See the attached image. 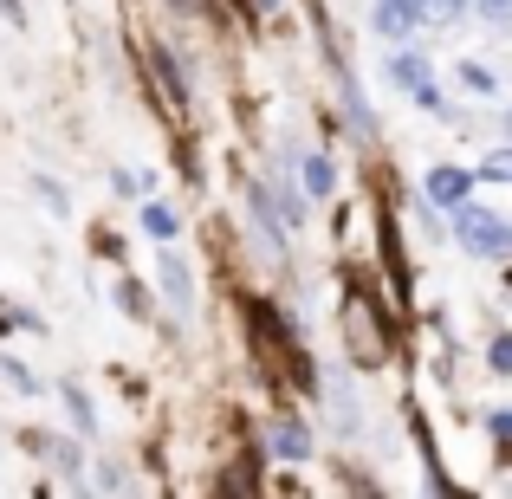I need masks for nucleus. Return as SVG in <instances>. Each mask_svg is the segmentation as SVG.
Here are the masks:
<instances>
[{
  "instance_id": "nucleus-1",
  "label": "nucleus",
  "mask_w": 512,
  "mask_h": 499,
  "mask_svg": "<svg viewBox=\"0 0 512 499\" xmlns=\"http://www.w3.org/2000/svg\"><path fill=\"white\" fill-rule=\"evenodd\" d=\"M454 214V240H461V253H474V260H512V221H500L493 208H480L474 195L461 201Z\"/></svg>"
},
{
  "instance_id": "nucleus-2",
  "label": "nucleus",
  "mask_w": 512,
  "mask_h": 499,
  "mask_svg": "<svg viewBox=\"0 0 512 499\" xmlns=\"http://www.w3.org/2000/svg\"><path fill=\"white\" fill-rule=\"evenodd\" d=\"M389 78H396L402 91H409L422 111H435V117H448V98H441V85H435V65H428V52L422 46H409L402 39V52L389 59Z\"/></svg>"
},
{
  "instance_id": "nucleus-3",
  "label": "nucleus",
  "mask_w": 512,
  "mask_h": 499,
  "mask_svg": "<svg viewBox=\"0 0 512 499\" xmlns=\"http://www.w3.org/2000/svg\"><path fill=\"white\" fill-rule=\"evenodd\" d=\"M474 182H480L474 169H461V163H435V169L422 175V195H428V208H461V201L474 195Z\"/></svg>"
},
{
  "instance_id": "nucleus-4",
  "label": "nucleus",
  "mask_w": 512,
  "mask_h": 499,
  "mask_svg": "<svg viewBox=\"0 0 512 499\" xmlns=\"http://www.w3.org/2000/svg\"><path fill=\"white\" fill-rule=\"evenodd\" d=\"M370 20H376V33H383V39H396V46H402V39L422 26V0H376Z\"/></svg>"
},
{
  "instance_id": "nucleus-5",
  "label": "nucleus",
  "mask_w": 512,
  "mask_h": 499,
  "mask_svg": "<svg viewBox=\"0 0 512 499\" xmlns=\"http://www.w3.org/2000/svg\"><path fill=\"white\" fill-rule=\"evenodd\" d=\"M156 273H163L169 305L188 318V312H195V279H188V260H182V253H163V260H156Z\"/></svg>"
},
{
  "instance_id": "nucleus-6",
  "label": "nucleus",
  "mask_w": 512,
  "mask_h": 499,
  "mask_svg": "<svg viewBox=\"0 0 512 499\" xmlns=\"http://www.w3.org/2000/svg\"><path fill=\"white\" fill-rule=\"evenodd\" d=\"M273 454L286 467H305V461H312V428H305V422H279L273 428Z\"/></svg>"
},
{
  "instance_id": "nucleus-7",
  "label": "nucleus",
  "mask_w": 512,
  "mask_h": 499,
  "mask_svg": "<svg viewBox=\"0 0 512 499\" xmlns=\"http://www.w3.org/2000/svg\"><path fill=\"white\" fill-rule=\"evenodd\" d=\"M46 461H52V474L65 480V487H85V454H78V441H46Z\"/></svg>"
},
{
  "instance_id": "nucleus-8",
  "label": "nucleus",
  "mask_w": 512,
  "mask_h": 499,
  "mask_svg": "<svg viewBox=\"0 0 512 499\" xmlns=\"http://www.w3.org/2000/svg\"><path fill=\"white\" fill-rule=\"evenodd\" d=\"M299 188H305V195H312V201H325L331 195V188H338V169H331V156H305V163H299Z\"/></svg>"
},
{
  "instance_id": "nucleus-9",
  "label": "nucleus",
  "mask_w": 512,
  "mask_h": 499,
  "mask_svg": "<svg viewBox=\"0 0 512 499\" xmlns=\"http://www.w3.org/2000/svg\"><path fill=\"white\" fill-rule=\"evenodd\" d=\"M137 221H143V234H156V240H175V234H182V214H175L169 201H143Z\"/></svg>"
},
{
  "instance_id": "nucleus-10",
  "label": "nucleus",
  "mask_w": 512,
  "mask_h": 499,
  "mask_svg": "<svg viewBox=\"0 0 512 499\" xmlns=\"http://www.w3.org/2000/svg\"><path fill=\"white\" fill-rule=\"evenodd\" d=\"M59 396H65V409H72V428H78V435H91V428H98V409H91L85 383H59Z\"/></svg>"
},
{
  "instance_id": "nucleus-11",
  "label": "nucleus",
  "mask_w": 512,
  "mask_h": 499,
  "mask_svg": "<svg viewBox=\"0 0 512 499\" xmlns=\"http://www.w3.org/2000/svg\"><path fill=\"white\" fill-rule=\"evenodd\" d=\"M467 7H474V0H422V20H428V26H454Z\"/></svg>"
},
{
  "instance_id": "nucleus-12",
  "label": "nucleus",
  "mask_w": 512,
  "mask_h": 499,
  "mask_svg": "<svg viewBox=\"0 0 512 499\" xmlns=\"http://www.w3.org/2000/svg\"><path fill=\"white\" fill-rule=\"evenodd\" d=\"M33 195L46 201V208L59 214V221H65V214H72V201H65V182H52V175H33Z\"/></svg>"
},
{
  "instance_id": "nucleus-13",
  "label": "nucleus",
  "mask_w": 512,
  "mask_h": 499,
  "mask_svg": "<svg viewBox=\"0 0 512 499\" xmlns=\"http://www.w3.org/2000/svg\"><path fill=\"white\" fill-rule=\"evenodd\" d=\"M461 85H467V91H480V98H493V91H500V78H493L487 65H474V59H467V65H461Z\"/></svg>"
},
{
  "instance_id": "nucleus-14",
  "label": "nucleus",
  "mask_w": 512,
  "mask_h": 499,
  "mask_svg": "<svg viewBox=\"0 0 512 499\" xmlns=\"http://www.w3.org/2000/svg\"><path fill=\"white\" fill-rule=\"evenodd\" d=\"M117 299H124V312H130V318H143V312H150V305H143L150 292H143L137 279H124V286H117Z\"/></svg>"
},
{
  "instance_id": "nucleus-15",
  "label": "nucleus",
  "mask_w": 512,
  "mask_h": 499,
  "mask_svg": "<svg viewBox=\"0 0 512 499\" xmlns=\"http://www.w3.org/2000/svg\"><path fill=\"white\" fill-rule=\"evenodd\" d=\"M0 376H7L13 389H26V396L39 389V383H33V370H26V363H13V357H0Z\"/></svg>"
},
{
  "instance_id": "nucleus-16",
  "label": "nucleus",
  "mask_w": 512,
  "mask_h": 499,
  "mask_svg": "<svg viewBox=\"0 0 512 499\" xmlns=\"http://www.w3.org/2000/svg\"><path fill=\"white\" fill-rule=\"evenodd\" d=\"M487 363H493V370H500V376H512V337H493Z\"/></svg>"
},
{
  "instance_id": "nucleus-17",
  "label": "nucleus",
  "mask_w": 512,
  "mask_h": 499,
  "mask_svg": "<svg viewBox=\"0 0 512 499\" xmlns=\"http://www.w3.org/2000/svg\"><path fill=\"white\" fill-rule=\"evenodd\" d=\"M480 175H487V182H506V175H512V150H500V156H493V163L480 169Z\"/></svg>"
},
{
  "instance_id": "nucleus-18",
  "label": "nucleus",
  "mask_w": 512,
  "mask_h": 499,
  "mask_svg": "<svg viewBox=\"0 0 512 499\" xmlns=\"http://www.w3.org/2000/svg\"><path fill=\"white\" fill-rule=\"evenodd\" d=\"M480 13H487V20H512V0H474Z\"/></svg>"
},
{
  "instance_id": "nucleus-19",
  "label": "nucleus",
  "mask_w": 512,
  "mask_h": 499,
  "mask_svg": "<svg viewBox=\"0 0 512 499\" xmlns=\"http://www.w3.org/2000/svg\"><path fill=\"white\" fill-rule=\"evenodd\" d=\"M487 428H493L500 441H512V415H506V409H493V415H487Z\"/></svg>"
},
{
  "instance_id": "nucleus-20",
  "label": "nucleus",
  "mask_w": 512,
  "mask_h": 499,
  "mask_svg": "<svg viewBox=\"0 0 512 499\" xmlns=\"http://www.w3.org/2000/svg\"><path fill=\"white\" fill-rule=\"evenodd\" d=\"M0 13H7V26H26V7H20V0H0Z\"/></svg>"
}]
</instances>
